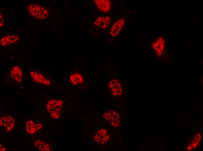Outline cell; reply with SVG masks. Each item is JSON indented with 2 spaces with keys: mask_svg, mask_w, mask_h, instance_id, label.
<instances>
[{
  "mask_svg": "<svg viewBox=\"0 0 203 151\" xmlns=\"http://www.w3.org/2000/svg\"><path fill=\"white\" fill-rule=\"evenodd\" d=\"M27 10L31 16L37 19H45L49 15L48 11L46 8L34 3L28 5L27 7Z\"/></svg>",
  "mask_w": 203,
  "mask_h": 151,
  "instance_id": "obj_1",
  "label": "cell"
},
{
  "mask_svg": "<svg viewBox=\"0 0 203 151\" xmlns=\"http://www.w3.org/2000/svg\"><path fill=\"white\" fill-rule=\"evenodd\" d=\"M63 104V102L60 100H51L48 102L46 108L49 114L52 118L58 119L60 117Z\"/></svg>",
  "mask_w": 203,
  "mask_h": 151,
  "instance_id": "obj_2",
  "label": "cell"
},
{
  "mask_svg": "<svg viewBox=\"0 0 203 151\" xmlns=\"http://www.w3.org/2000/svg\"><path fill=\"white\" fill-rule=\"evenodd\" d=\"M104 120L107 121L113 127L118 126L120 122V116L116 111L112 109H108L104 111L102 114Z\"/></svg>",
  "mask_w": 203,
  "mask_h": 151,
  "instance_id": "obj_3",
  "label": "cell"
},
{
  "mask_svg": "<svg viewBox=\"0 0 203 151\" xmlns=\"http://www.w3.org/2000/svg\"><path fill=\"white\" fill-rule=\"evenodd\" d=\"M109 139L108 131L104 128L99 129L94 136V140L97 143L100 145L106 144Z\"/></svg>",
  "mask_w": 203,
  "mask_h": 151,
  "instance_id": "obj_4",
  "label": "cell"
},
{
  "mask_svg": "<svg viewBox=\"0 0 203 151\" xmlns=\"http://www.w3.org/2000/svg\"><path fill=\"white\" fill-rule=\"evenodd\" d=\"M108 87L112 94L115 96H119L122 93V88L120 82L117 79H112L108 82Z\"/></svg>",
  "mask_w": 203,
  "mask_h": 151,
  "instance_id": "obj_5",
  "label": "cell"
},
{
  "mask_svg": "<svg viewBox=\"0 0 203 151\" xmlns=\"http://www.w3.org/2000/svg\"><path fill=\"white\" fill-rule=\"evenodd\" d=\"M125 22L123 19L117 20L112 26L110 32V35L113 37H115L118 35L121 31Z\"/></svg>",
  "mask_w": 203,
  "mask_h": 151,
  "instance_id": "obj_6",
  "label": "cell"
},
{
  "mask_svg": "<svg viewBox=\"0 0 203 151\" xmlns=\"http://www.w3.org/2000/svg\"><path fill=\"white\" fill-rule=\"evenodd\" d=\"M14 123L13 118L10 116H3L0 119V125L8 131L12 129L14 126Z\"/></svg>",
  "mask_w": 203,
  "mask_h": 151,
  "instance_id": "obj_7",
  "label": "cell"
},
{
  "mask_svg": "<svg viewBox=\"0 0 203 151\" xmlns=\"http://www.w3.org/2000/svg\"><path fill=\"white\" fill-rule=\"evenodd\" d=\"M111 21V18L108 16H99L95 20L94 24L101 28L105 29L109 26Z\"/></svg>",
  "mask_w": 203,
  "mask_h": 151,
  "instance_id": "obj_8",
  "label": "cell"
},
{
  "mask_svg": "<svg viewBox=\"0 0 203 151\" xmlns=\"http://www.w3.org/2000/svg\"><path fill=\"white\" fill-rule=\"evenodd\" d=\"M42 125L41 124L35 123L31 120L26 121L25 123L26 129L27 132L31 134H34L36 131L41 129Z\"/></svg>",
  "mask_w": 203,
  "mask_h": 151,
  "instance_id": "obj_9",
  "label": "cell"
},
{
  "mask_svg": "<svg viewBox=\"0 0 203 151\" xmlns=\"http://www.w3.org/2000/svg\"><path fill=\"white\" fill-rule=\"evenodd\" d=\"M30 75L33 80L36 82L48 85L49 81L41 74L35 71L30 73Z\"/></svg>",
  "mask_w": 203,
  "mask_h": 151,
  "instance_id": "obj_10",
  "label": "cell"
},
{
  "mask_svg": "<svg viewBox=\"0 0 203 151\" xmlns=\"http://www.w3.org/2000/svg\"><path fill=\"white\" fill-rule=\"evenodd\" d=\"M94 2L99 9L103 12H108L111 7L110 1L107 0H96Z\"/></svg>",
  "mask_w": 203,
  "mask_h": 151,
  "instance_id": "obj_11",
  "label": "cell"
},
{
  "mask_svg": "<svg viewBox=\"0 0 203 151\" xmlns=\"http://www.w3.org/2000/svg\"><path fill=\"white\" fill-rule=\"evenodd\" d=\"M18 39V36L17 35L6 36L2 38L0 41V44L3 46L9 45L16 42Z\"/></svg>",
  "mask_w": 203,
  "mask_h": 151,
  "instance_id": "obj_12",
  "label": "cell"
},
{
  "mask_svg": "<svg viewBox=\"0 0 203 151\" xmlns=\"http://www.w3.org/2000/svg\"><path fill=\"white\" fill-rule=\"evenodd\" d=\"M11 78L17 82L21 81L22 78V72L20 69L17 66H14L10 73Z\"/></svg>",
  "mask_w": 203,
  "mask_h": 151,
  "instance_id": "obj_13",
  "label": "cell"
},
{
  "mask_svg": "<svg viewBox=\"0 0 203 151\" xmlns=\"http://www.w3.org/2000/svg\"><path fill=\"white\" fill-rule=\"evenodd\" d=\"M34 144L35 147L40 150L50 151L52 150L50 145L40 140L35 141Z\"/></svg>",
  "mask_w": 203,
  "mask_h": 151,
  "instance_id": "obj_14",
  "label": "cell"
},
{
  "mask_svg": "<svg viewBox=\"0 0 203 151\" xmlns=\"http://www.w3.org/2000/svg\"><path fill=\"white\" fill-rule=\"evenodd\" d=\"M70 80L74 85H78L82 83L84 81L83 76L79 73L72 74L70 78Z\"/></svg>",
  "mask_w": 203,
  "mask_h": 151,
  "instance_id": "obj_15",
  "label": "cell"
},
{
  "mask_svg": "<svg viewBox=\"0 0 203 151\" xmlns=\"http://www.w3.org/2000/svg\"><path fill=\"white\" fill-rule=\"evenodd\" d=\"M160 40L159 39L158 40L154 43L153 44V48L158 53L161 52V50H163V44L162 43H161V39L160 38Z\"/></svg>",
  "mask_w": 203,
  "mask_h": 151,
  "instance_id": "obj_16",
  "label": "cell"
},
{
  "mask_svg": "<svg viewBox=\"0 0 203 151\" xmlns=\"http://www.w3.org/2000/svg\"><path fill=\"white\" fill-rule=\"evenodd\" d=\"M0 26H2L4 24V19L3 16L0 13Z\"/></svg>",
  "mask_w": 203,
  "mask_h": 151,
  "instance_id": "obj_17",
  "label": "cell"
}]
</instances>
